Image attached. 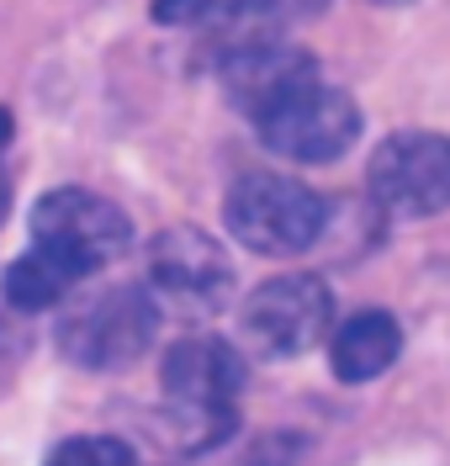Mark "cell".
<instances>
[{
    "label": "cell",
    "mask_w": 450,
    "mask_h": 466,
    "mask_svg": "<svg viewBox=\"0 0 450 466\" xmlns=\"http://www.w3.org/2000/svg\"><path fill=\"white\" fill-rule=\"evenodd\" d=\"M165 408L175 419V430L196 451H207L234 430L239 419V392H244V360L234 345L212 339V334H191L165 355Z\"/></svg>",
    "instance_id": "1"
},
{
    "label": "cell",
    "mask_w": 450,
    "mask_h": 466,
    "mask_svg": "<svg viewBox=\"0 0 450 466\" xmlns=\"http://www.w3.org/2000/svg\"><path fill=\"white\" fill-rule=\"evenodd\" d=\"M223 223H228V233L244 249L286 260V255H302V249H313L324 238L329 207H324L318 191H307L292 175L255 170L244 180H234V191L223 202Z\"/></svg>",
    "instance_id": "2"
},
{
    "label": "cell",
    "mask_w": 450,
    "mask_h": 466,
    "mask_svg": "<svg viewBox=\"0 0 450 466\" xmlns=\"http://www.w3.org/2000/svg\"><path fill=\"white\" fill-rule=\"evenodd\" d=\"M334 319V291L318 281V276H270L265 287H255L239 308V334L255 355H270V360H292V355H307L329 334Z\"/></svg>",
    "instance_id": "3"
},
{
    "label": "cell",
    "mask_w": 450,
    "mask_h": 466,
    "mask_svg": "<svg viewBox=\"0 0 450 466\" xmlns=\"http://www.w3.org/2000/svg\"><path fill=\"white\" fill-rule=\"evenodd\" d=\"M154 329H159V313H154L149 291L144 287H106L75 302L59 323V350L85 366V371H106V366H127L138 360L144 350L154 345Z\"/></svg>",
    "instance_id": "4"
},
{
    "label": "cell",
    "mask_w": 450,
    "mask_h": 466,
    "mask_svg": "<svg viewBox=\"0 0 450 466\" xmlns=\"http://www.w3.org/2000/svg\"><path fill=\"white\" fill-rule=\"evenodd\" d=\"M32 244L64 255L69 265H80L90 276L95 265H112L117 255H127L133 223L117 202L95 197L85 186H59L32 207Z\"/></svg>",
    "instance_id": "5"
},
{
    "label": "cell",
    "mask_w": 450,
    "mask_h": 466,
    "mask_svg": "<svg viewBox=\"0 0 450 466\" xmlns=\"http://www.w3.org/2000/svg\"><path fill=\"white\" fill-rule=\"evenodd\" d=\"M371 197L397 218H429L450 207V138L440 133H392L371 154Z\"/></svg>",
    "instance_id": "6"
},
{
    "label": "cell",
    "mask_w": 450,
    "mask_h": 466,
    "mask_svg": "<svg viewBox=\"0 0 450 466\" xmlns=\"http://www.w3.org/2000/svg\"><path fill=\"white\" fill-rule=\"evenodd\" d=\"M265 148H275L281 159L297 165H329L360 138V106L334 86H318L292 96L286 106H275L265 122H255Z\"/></svg>",
    "instance_id": "7"
},
{
    "label": "cell",
    "mask_w": 450,
    "mask_h": 466,
    "mask_svg": "<svg viewBox=\"0 0 450 466\" xmlns=\"http://www.w3.org/2000/svg\"><path fill=\"white\" fill-rule=\"evenodd\" d=\"M318 80H324L318 58L297 43H281V37H244L239 48L223 58V86L249 122H265L275 106H286L292 96L313 90Z\"/></svg>",
    "instance_id": "8"
},
{
    "label": "cell",
    "mask_w": 450,
    "mask_h": 466,
    "mask_svg": "<svg viewBox=\"0 0 450 466\" xmlns=\"http://www.w3.org/2000/svg\"><path fill=\"white\" fill-rule=\"evenodd\" d=\"M149 270L165 297H175L185 308H202V313L223 308L228 291H234L228 249L202 228H165L149 244Z\"/></svg>",
    "instance_id": "9"
},
{
    "label": "cell",
    "mask_w": 450,
    "mask_h": 466,
    "mask_svg": "<svg viewBox=\"0 0 450 466\" xmlns=\"http://www.w3.org/2000/svg\"><path fill=\"white\" fill-rule=\"evenodd\" d=\"M403 350V329L387 308H360L334 329L329 339V360L339 381H376L397 360Z\"/></svg>",
    "instance_id": "10"
},
{
    "label": "cell",
    "mask_w": 450,
    "mask_h": 466,
    "mask_svg": "<svg viewBox=\"0 0 450 466\" xmlns=\"http://www.w3.org/2000/svg\"><path fill=\"white\" fill-rule=\"evenodd\" d=\"M80 276H85L80 265H69L64 255L32 244L27 255L11 260V270H5V302L22 308V313H48V308H59L64 297H69V287Z\"/></svg>",
    "instance_id": "11"
},
{
    "label": "cell",
    "mask_w": 450,
    "mask_h": 466,
    "mask_svg": "<svg viewBox=\"0 0 450 466\" xmlns=\"http://www.w3.org/2000/svg\"><path fill=\"white\" fill-rule=\"evenodd\" d=\"M43 466H133V451L112 435H75L54 445Z\"/></svg>",
    "instance_id": "12"
},
{
    "label": "cell",
    "mask_w": 450,
    "mask_h": 466,
    "mask_svg": "<svg viewBox=\"0 0 450 466\" xmlns=\"http://www.w3.org/2000/svg\"><path fill=\"white\" fill-rule=\"evenodd\" d=\"M223 11H228L223 0H154V16L165 27H202V22L223 16Z\"/></svg>",
    "instance_id": "13"
},
{
    "label": "cell",
    "mask_w": 450,
    "mask_h": 466,
    "mask_svg": "<svg viewBox=\"0 0 450 466\" xmlns=\"http://www.w3.org/2000/svg\"><path fill=\"white\" fill-rule=\"evenodd\" d=\"M0 212H5V170H0Z\"/></svg>",
    "instance_id": "14"
},
{
    "label": "cell",
    "mask_w": 450,
    "mask_h": 466,
    "mask_svg": "<svg viewBox=\"0 0 450 466\" xmlns=\"http://www.w3.org/2000/svg\"><path fill=\"white\" fill-rule=\"evenodd\" d=\"M376 5H403V0H376Z\"/></svg>",
    "instance_id": "15"
}]
</instances>
